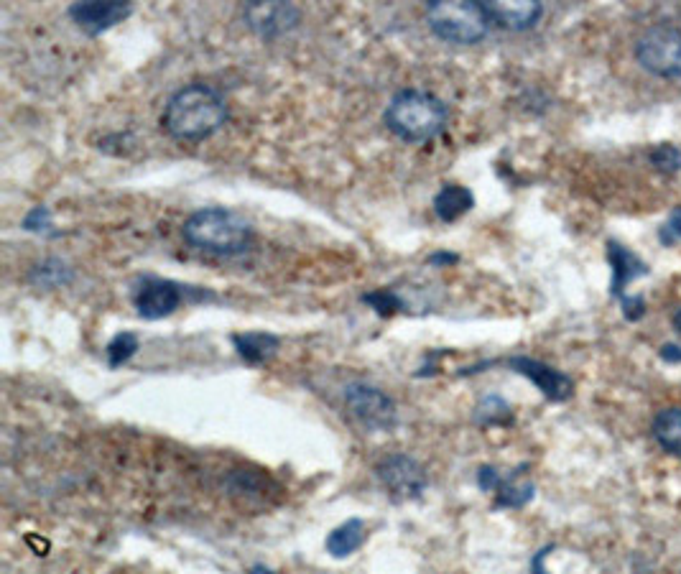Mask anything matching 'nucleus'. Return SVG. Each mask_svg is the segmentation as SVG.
Segmentation results:
<instances>
[{
    "label": "nucleus",
    "mask_w": 681,
    "mask_h": 574,
    "mask_svg": "<svg viewBox=\"0 0 681 574\" xmlns=\"http://www.w3.org/2000/svg\"><path fill=\"white\" fill-rule=\"evenodd\" d=\"M250 574H276L273 569L263 567V564H256V567H250Z\"/></svg>",
    "instance_id": "nucleus-28"
},
{
    "label": "nucleus",
    "mask_w": 681,
    "mask_h": 574,
    "mask_svg": "<svg viewBox=\"0 0 681 574\" xmlns=\"http://www.w3.org/2000/svg\"><path fill=\"white\" fill-rule=\"evenodd\" d=\"M243 16L250 31L266 41L291 34L301 21V11L291 3H248Z\"/></svg>",
    "instance_id": "nucleus-9"
},
{
    "label": "nucleus",
    "mask_w": 681,
    "mask_h": 574,
    "mask_svg": "<svg viewBox=\"0 0 681 574\" xmlns=\"http://www.w3.org/2000/svg\"><path fill=\"white\" fill-rule=\"evenodd\" d=\"M669 228L674 230V233H676V238L681 240V210H676L674 215H671V225H669Z\"/></svg>",
    "instance_id": "nucleus-27"
},
{
    "label": "nucleus",
    "mask_w": 681,
    "mask_h": 574,
    "mask_svg": "<svg viewBox=\"0 0 681 574\" xmlns=\"http://www.w3.org/2000/svg\"><path fill=\"white\" fill-rule=\"evenodd\" d=\"M365 539H368V529H365L363 518H347V521H342L340 526H335L327 534L324 546H327L330 557L347 559L350 554L358 552L360 546L365 544Z\"/></svg>",
    "instance_id": "nucleus-15"
},
{
    "label": "nucleus",
    "mask_w": 681,
    "mask_h": 574,
    "mask_svg": "<svg viewBox=\"0 0 681 574\" xmlns=\"http://www.w3.org/2000/svg\"><path fill=\"white\" fill-rule=\"evenodd\" d=\"M674 332L679 340L666 342V345L661 347V358L669 360V363H681V309H676L674 314Z\"/></svg>",
    "instance_id": "nucleus-25"
},
{
    "label": "nucleus",
    "mask_w": 681,
    "mask_h": 574,
    "mask_svg": "<svg viewBox=\"0 0 681 574\" xmlns=\"http://www.w3.org/2000/svg\"><path fill=\"white\" fill-rule=\"evenodd\" d=\"M475 207V194L462 184H444L437 194H434L432 210L442 222H457L462 215Z\"/></svg>",
    "instance_id": "nucleus-16"
},
{
    "label": "nucleus",
    "mask_w": 681,
    "mask_h": 574,
    "mask_svg": "<svg viewBox=\"0 0 681 574\" xmlns=\"http://www.w3.org/2000/svg\"><path fill=\"white\" fill-rule=\"evenodd\" d=\"M386 128L406 143H426L442 136L449 120L444 100L424 90H401L391 97L386 113Z\"/></svg>",
    "instance_id": "nucleus-3"
},
{
    "label": "nucleus",
    "mask_w": 681,
    "mask_h": 574,
    "mask_svg": "<svg viewBox=\"0 0 681 574\" xmlns=\"http://www.w3.org/2000/svg\"><path fill=\"white\" fill-rule=\"evenodd\" d=\"M21 228L29 230V233H36V235H59L57 230H54L52 210H49V207H44V205L34 207L29 215L23 217Z\"/></svg>",
    "instance_id": "nucleus-23"
},
{
    "label": "nucleus",
    "mask_w": 681,
    "mask_h": 574,
    "mask_svg": "<svg viewBox=\"0 0 681 574\" xmlns=\"http://www.w3.org/2000/svg\"><path fill=\"white\" fill-rule=\"evenodd\" d=\"M508 368L521 373L523 378L534 383L541 393H544L549 401H567L574 391L572 378L564 376L562 370L551 368V365L541 363V360L526 358V355H518V358L508 360Z\"/></svg>",
    "instance_id": "nucleus-11"
},
{
    "label": "nucleus",
    "mask_w": 681,
    "mask_h": 574,
    "mask_svg": "<svg viewBox=\"0 0 681 574\" xmlns=\"http://www.w3.org/2000/svg\"><path fill=\"white\" fill-rule=\"evenodd\" d=\"M610 261H613V266H615L613 289H615V294L623 299L625 286L633 281V276L643 273V271H638V268H641V263H638V258H633V253L625 251L623 245H618V243H610Z\"/></svg>",
    "instance_id": "nucleus-19"
},
{
    "label": "nucleus",
    "mask_w": 681,
    "mask_h": 574,
    "mask_svg": "<svg viewBox=\"0 0 681 574\" xmlns=\"http://www.w3.org/2000/svg\"><path fill=\"white\" fill-rule=\"evenodd\" d=\"M31 284L39 289H62V286L72 284L74 271L62 261V258H46L44 263L34 266L31 271Z\"/></svg>",
    "instance_id": "nucleus-18"
},
{
    "label": "nucleus",
    "mask_w": 681,
    "mask_h": 574,
    "mask_svg": "<svg viewBox=\"0 0 681 574\" xmlns=\"http://www.w3.org/2000/svg\"><path fill=\"white\" fill-rule=\"evenodd\" d=\"M636 59L656 77H681V29L659 23L651 26L636 44Z\"/></svg>",
    "instance_id": "nucleus-5"
},
{
    "label": "nucleus",
    "mask_w": 681,
    "mask_h": 574,
    "mask_svg": "<svg viewBox=\"0 0 681 574\" xmlns=\"http://www.w3.org/2000/svg\"><path fill=\"white\" fill-rule=\"evenodd\" d=\"M429 29L447 44L472 46L483 41L490 31V16L483 3L467 0H437L426 6Z\"/></svg>",
    "instance_id": "nucleus-4"
},
{
    "label": "nucleus",
    "mask_w": 681,
    "mask_h": 574,
    "mask_svg": "<svg viewBox=\"0 0 681 574\" xmlns=\"http://www.w3.org/2000/svg\"><path fill=\"white\" fill-rule=\"evenodd\" d=\"M653 164L659 166V169L676 171L681 166V154L674 146H661L659 151H653Z\"/></svg>",
    "instance_id": "nucleus-24"
},
{
    "label": "nucleus",
    "mask_w": 681,
    "mask_h": 574,
    "mask_svg": "<svg viewBox=\"0 0 681 574\" xmlns=\"http://www.w3.org/2000/svg\"><path fill=\"white\" fill-rule=\"evenodd\" d=\"M184 240L192 248L210 256L235 258L250 251L253 245V225L245 215L227 207H205L197 210L182 228Z\"/></svg>",
    "instance_id": "nucleus-2"
},
{
    "label": "nucleus",
    "mask_w": 681,
    "mask_h": 574,
    "mask_svg": "<svg viewBox=\"0 0 681 574\" xmlns=\"http://www.w3.org/2000/svg\"><path fill=\"white\" fill-rule=\"evenodd\" d=\"M138 347H141V342H138L136 332H118L105 347V358H108L110 368H120V365L128 363L138 353Z\"/></svg>",
    "instance_id": "nucleus-20"
},
{
    "label": "nucleus",
    "mask_w": 681,
    "mask_h": 574,
    "mask_svg": "<svg viewBox=\"0 0 681 574\" xmlns=\"http://www.w3.org/2000/svg\"><path fill=\"white\" fill-rule=\"evenodd\" d=\"M477 485L485 490V493H495V506L498 508H521L526 506L531 498H534V485L531 483H518L516 475L513 478H503L495 467H480L477 472Z\"/></svg>",
    "instance_id": "nucleus-12"
},
{
    "label": "nucleus",
    "mask_w": 681,
    "mask_h": 574,
    "mask_svg": "<svg viewBox=\"0 0 681 574\" xmlns=\"http://www.w3.org/2000/svg\"><path fill=\"white\" fill-rule=\"evenodd\" d=\"M653 437L669 455L681 460V409L671 406L659 411V416L653 419Z\"/></svg>",
    "instance_id": "nucleus-17"
},
{
    "label": "nucleus",
    "mask_w": 681,
    "mask_h": 574,
    "mask_svg": "<svg viewBox=\"0 0 681 574\" xmlns=\"http://www.w3.org/2000/svg\"><path fill=\"white\" fill-rule=\"evenodd\" d=\"M483 6L488 11L490 23L508 31L534 29L541 13H544V6L531 3V0H521V3H483Z\"/></svg>",
    "instance_id": "nucleus-13"
},
{
    "label": "nucleus",
    "mask_w": 681,
    "mask_h": 574,
    "mask_svg": "<svg viewBox=\"0 0 681 574\" xmlns=\"http://www.w3.org/2000/svg\"><path fill=\"white\" fill-rule=\"evenodd\" d=\"M449 263H457L454 253H434V256H429V266H449Z\"/></svg>",
    "instance_id": "nucleus-26"
},
{
    "label": "nucleus",
    "mask_w": 681,
    "mask_h": 574,
    "mask_svg": "<svg viewBox=\"0 0 681 574\" xmlns=\"http://www.w3.org/2000/svg\"><path fill=\"white\" fill-rule=\"evenodd\" d=\"M345 406L350 416L368 432H391L398 424L393 398L370 383L355 381L345 388Z\"/></svg>",
    "instance_id": "nucleus-6"
},
{
    "label": "nucleus",
    "mask_w": 681,
    "mask_h": 574,
    "mask_svg": "<svg viewBox=\"0 0 681 574\" xmlns=\"http://www.w3.org/2000/svg\"><path fill=\"white\" fill-rule=\"evenodd\" d=\"M189 286L176 284L171 279H159V276H143L133 286V307L148 322L171 317L176 309L182 307L184 296L189 294Z\"/></svg>",
    "instance_id": "nucleus-8"
},
{
    "label": "nucleus",
    "mask_w": 681,
    "mask_h": 574,
    "mask_svg": "<svg viewBox=\"0 0 681 574\" xmlns=\"http://www.w3.org/2000/svg\"><path fill=\"white\" fill-rule=\"evenodd\" d=\"M511 416V409L500 396H485L475 409V421L483 424V427H490V424H503Z\"/></svg>",
    "instance_id": "nucleus-21"
},
{
    "label": "nucleus",
    "mask_w": 681,
    "mask_h": 574,
    "mask_svg": "<svg viewBox=\"0 0 681 574\" xmlns=\"http://www.w3.org/2000/svg\"><path fill=\"white\" fill-rule=\"evenodd\" d=\"M363 302L368 304V307L373 309L375 314H381V317H391L393 312L403 309L401 296H398L393 289H375V291H370V294L363 296Z\"/></svg>",
    "instance_id": "nucleus-22"
},
{
    "label": "nucleus",
    "mask_w": 681,
    "mask_h": 574,
    "mask_svg": "<svg viewBox=\"0 0 681 574\" xmlns=\"http://www.w3.org/2000/svg\"><path fill=\"white\" fill-rule=\"evenodd\" d=\"M227 123V103L220 90L205 82H192V85L176 90L166 100L164 113H161V128L169 133L174 141L197 143L215 136Z\"/></svg>",
    "instance_id": "nucleus-1"
},
{
    "label": "nucleus",
    "mask_w": 681,
    "mask_h": 574,
    "mask_svg": "<svg viewBox=\"0 0 681 574\" xmlns=\"http://www.w3.org/2000/svg\"><path fill=\"white\" fill-rule=\"evenodd\" d=\"M375 475L386 488V493L391 495V501L396 503L419 501L424 490L429 488V475H426L424 465L416 457L403 455V452L383 457L375 465Z\"/></svg>",
    "instance_id": "nucleus-7"
},
{
    "label": "nucleus",
    "mask_w": 681,
    "mask_h": 574,
    "mask_svg": "<svg viewBox=\"0 0 681 574\" xmlns=\"http://www.w3.org/2000/svg\"><path fill=\"white\" fill-rule=\"evenodd\" d=\"M230 340H233L240 360H245L248 365H266L281 347V340L271 335V332H240V335H233Z\"/></svg>",
    "instance_id": "nucleus-14"
},
{
    "label": "nucleus",
    "mask_w": 681,
    "mask_h": 574,
    "mask_svg": "<svg viewBox=\"0 0 681 574\" xmlns=\"http://www.w3.org/2000/svg\"><path fill=\"white\" fill-rule=\"evenodd\" d=\"M67 13L77 23V29L85 31L87 36H100L131 16L133 3H120V0L100 3V0H92V3H74V6H69Z\"/></svg>",
    "instance_id": "nucleus-10"
}]
</instances>
